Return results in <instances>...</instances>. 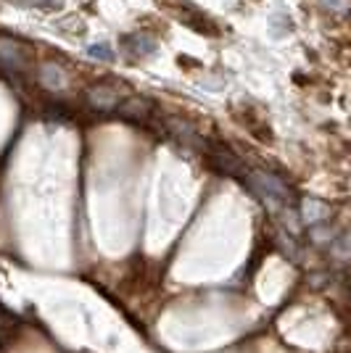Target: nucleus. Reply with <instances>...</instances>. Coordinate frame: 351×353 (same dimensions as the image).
<instances>
[{
    "label": "nucleus",
    "mask_w": 351,
    "mask_h": 353,
    "mask_svg": "<svg viewBox=\"0 0 351 353\" xmlns=\"http://www.w3.org/2000/svg\"><path fill=\"white\" fill-rule=\"evenodd\" d=\"M88 56L90 59H98V61L111 63V61H114V50H111V45L108 43H93L88 48Z\"/></svg>",
    "instance_id": "obj_2"
},
{
    "label": "nucleus",
    "mask_w": 351,
    "mask_h": 353,
    "mask_svg": "<svg viewBox=\"0 0 351 353\" xmlns=\"http://www.w3.org/2000/svg\"><path fill=\"white\" fill-rule=\"evenodd\" d=\"M43 82L48 85V88H61V72L59 66H53V63H48V66H43Z\"/></svg>",
    "instance_id": "obj_3"
},
{
    "label": "nucleus",
    "mask_w": 351,
    "mask_h": 353,
    "mask_svg": "<svg viewBox=\"0 0 351 353\" xmlns=\"http://www.w3.org/2000/svg\"><path fill=\"white\" fill-rule=\"evenodd\" d=\"M251 185H254V190L259 192L269 206H280V203H288L291 201V192H288V188L280 182L278 176L254 172L251 174Z\"/></svg>",
    "instance_id": "obj_1"
}]
</instances>
